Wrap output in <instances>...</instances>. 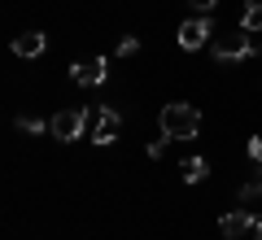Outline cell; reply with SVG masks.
I'll return each instance as SVG.
<instances>
[{"label": "cell", "mask_w": 262, "mask_h": 240, "mask_svg": "<svg viewBox=\"0 0 262 240\" xmlns=\"http://www.w3.org/2000/svg\"><path fill=\"white\" fill-rule=\"evenodd\" d=\"M179 175H184V184H201V179H210V162L206 157H188L179 166Z\"/></svg>", "instance_id": "cell-9"}, {"label": "cell", "mask_w": 262, "mask_h": 240, "mask_svg": "<svg viewBox=\"0 0 262 240\" xmlns=\"http://www.w3.org/2000/svg\"><path fill=\"white\" fill-rule=\"evenodd\" d=\"M105 66H110L105 57H88V61H75V66H70V79H75L79 88H96V83L105 79Z\"/></svg>", "instance_id": "cell-7"}, {"label": "cell", "mask_w": 262, "mask_h": 240, "mask_svg": "<svg viewBox=\"0 0 262 240\" xmlns=\"http://www.w3.org/2000/svg\"><path fill=\"white\" fill-rule=\"evenodd\" d=\"M44 48H48V35H44V31H22V35L13 39V53H18V57H39Z\"/></svg>", "instance_id": "cell-8"}, {"label": "cell", "mask_w": 262, "mask_h": 240, "mask_svg": "<svg viewBox=\"0 0 262 240\" xmlns=\"http://www.w3.org/2000/svg\"><path fill=\"white\" fill-rule=\"evenodd\" d=\"M188 5H192L196 13H214V5H219V0H188Z\"/></svg>", "instance_id": "cell-14"}, {"label": "cell", "mask_w": 262, "mask_h": 240, "mask_svg": "<svg viewBox=\"0 0 262 240\" xmlns=\"http://www.w3.org/2000/svg\"><path fill=\"white\" fill-rule=\"evenodd\" d=\"M210 39H214V18H210V13H192V18L179 27V48H184V53H196V48L210 44Z\"/></svg>", "instance_id": "cell-5"}, {"label": "cell", "mask_w": 262, "mask_h": 240, "mask_svg": "<svg viewBox=\"0 0 262 240\" xmlns=\"http://www.w3.org/2000/svg\"><path fill=\"white\" fill-rule=\"evenodd\" d=\"M253 227H258V214H249V210H232V214L219 219V236L223 240H241L245 231H253Z\"/></svg>", "instance_id": "cell-6"}, {"label": "cell", "mask_w": 262, "mask_h": 240, "mask_svg": "<svg viewBox=\"0 0 262 240\" xmlns=\"http://www.w3.org/2000/svg\"><path fill=\"white\" fill-rule=\"evenodd\" d=\"M13 127L27 131V136H39V131H48V122H44V118H35V114H22V118H13Z\"/></svg>", "instance_id": "cell-11"}, {"label": "cell", "mask_w": 262, "mask_h": 240, "mask_svg": "<svg viewBox=\"0 0 262 240\" xmlns=\"http://www.w3.org/2000/svg\"><path fill=\"white\" fill-rule=\"evenodd\" d=\"M166 144H170V140H166V136H162V140H153V144H149V157H153V162H158V157H162V153H166Z\"/></svg>", "instance_id": "cell-13"}, {"label": "cell", "mask_w": 262, "mask_h": 240, "mask_svg": "<svg viewBox=\"0 0 262 240\" xmlns=\"http://www.w3.org/2000/svg\"><path fill=\"white\" fill-rule=\"evenodd\" d=\"M249 157H253V162H262V136L249 140Z\"/></svg>", "instance_id": "cell-15"}, {"label": "cell", "mask_w": 262, "mask_h": 240, "mask_svg": "<svg viewBox=\"0 0 262 240\" xmlns=\"http://www.w3.org/2000/svg\"><path fill=\"white\" fill-rule=\"evenodd\" d=\"M158 122H162V136H166V140H196V136H201V110L188 105V101L162 105Z\"/></svg>", "instance_id": "cell-1"}, {"label": "cell", "mask_w": 262, "mask_h": 240, "mask_svg": "<svg viewBox=\"0 0 262 240\" xmlns=\"http://www.w3.org/2000/svg\"><path fill=\"white\" fill-rule=\"evenodd\" d=\"M131 53H140V39H136V35H122L118 39V57H131Z\"/></svg>", "instance_id": "cell-12"}, {"label": "cell", "mask_w": 262, "mask_h": 240, "mask_svg": "<svg viewBox=\"0 0 262 240\" xmlns=\"http://www.w3.org/2000/svg\"><path fill=\"white\" fill-rule=\"evenodd\" d=\"M88 127H92V140L105 148L122 136V114L114 105H96V110H88Z\"/></svg>", "instance_id": "cell-3"}, {"label": "cell", "mask_w": 262, "mask_h": 240, "mask_svg": "<svg viewBox=\"0 0 262 240\" xmlns=\"http://www.w3.org/2000/svg\"><path fill=\"white\" fill-rule=\"evenodd\" d=\"M241 27L249 31V35H258V31H262V0H249V5H245V13H241Z\"/></svg>", "instance_id": "cell-10"}, {"label": "cell", "mask_w": 262, "mask_h": 240, "mask_svg": "<svg viewBox=\"0 0 262 240\" xmlns=\"http://www.w3.org/2000/svg\"><path fill=\"white\" fill-rule=\"evenodd\" d=\"M253 240H262V214H258V227H253Z\"/></svg>", "instance_id": "cell-16"}, {"label": "cell", "mask_w": 262, "mask_h": 240, "mask_svg": "<svg viewBox=\"0 0 262 240\" xmlns=\"http://www.w3.org/2000/svg\"><path fill=\"white\" fill-rule=\"evenodd\" d=\"M88 131V110L83 105H70V110H61V114H53V118H48V136L53 140H79Z\"/></svg>", "instance_id": "cell-4"}, {"label": "cell", "mask_w": 262, "mask_h": 240, "mask_svg": "<svg viewBox=\"0 0 262 240\" xmlns=\"http://www.w3.org/2000/svg\"><path fill=\"white\" fill-rule=\"evenodd\" d=\"M258 48H262V44H258Z\"/></svg>", "instance_id": "cell-17"}, {"label": "cell", "mask_w": 262, "mask_h": 240, "mask_svg": "<svg viewBox=\"0 0 262 240\" xmlns=\"http://www.w3.org/2000/svg\"><path fill=\"white\" fill-rule=\"evenodd\" d=\"M253 48H258V44H253V35H249L245 27L210 39V53H214V61H245V57H249Z\"/></svg>", "instance_id": "cell-2"}]
</instances>
